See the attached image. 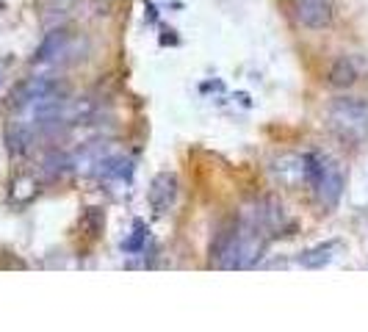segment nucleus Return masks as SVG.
Segmentation results:
<instances>
[{"mask_svg":"<svg viewBox=\"0 0 368 332\" xmlns=\"http://www.w3.org/2000/svg\"><path fill=\"white\" fill-rule=\"evenodd\" d=\"M144 241H147V230H144L141 222H136V230H133V235L127 241H122V249L125 252H141L144 249Z\"/></svg>","mask_w":368,"mask_h":332,"instance_id":"9","label":"nucleus"},{"mask_svg":"<svg viewBox=\"0 0 368 332\" xmlns=\"http://www.w3.org/2000/svg\"><path fill=\"white\" fill-rule=\"evenodd\" d=\"M338 252H341V241H324V244H319V246L305 249V252L297 257V263L305 266V269H324V266H330V263L338 257Z\"/></svg>","mask_w":368,"mask_h":332,"instance_id":"6","label":"nucleus"},{"mask_svg":"<svg viewBox=\"0 0 368 332\" xmlns=\"http://www.w3.org/2000/svg\"><path fill=\"white\" fill-rule=\"evenodd\" d=\"M302 164H305V180L313 186L319 203L324 208H335L341 203V194H343V172L341 166L321 155V153H308L302 155Z\"/></svg>","mask_w":368,"mask_h":332,"instance_id":"2","label":"nucleus"},{"mask_svg":"<svg viewBox=\"0 0 368 332\" xmlns=\"http://www.w3.org/2000/svg\"><path fill=\"white\" fill-rule=\"evenodd\" d=\"M72 53V34L69 31H53L42 47L36 50V64H64L66 55Z\"/></svg>","mask_w":368,"mask_h":332,"instance_id":"5","label":"nucleus"},{"mask_svg":"<svg viewBox=\"0 0 368 332\" xmlns=\"http://www.w3.org/2000/svg\"><path fill=\"white\" fill-rule=\"evenodd\" d=\"M327 122L341 142L360 144L368 139V103L360 97H335L327 108Z\"/></svg>","mask_w":368,"mask_h":332,"instance_id":"1","label":"nucleus"},{"mask_svg":"<svg viewBox=\"0 0 368 332\" xmlns=\"http://www.w3.org/2000/svg\"><path fill=\"white\" fill-rule=\"evenodd\" d=\"M293 9H297V20L313 31L327 28L332 20L330 0H293Z\"/></svg>","mask_w":368,"mask_h":332,"instance_id":"4","label":"nucleus"},{"mask_svg":"<svg viewBox=\"0 0 368 332\" xmlns=\"http://www.w3.org/2000/svg\"><path fill=\"white\" fill-rule=\"evenodd\" d=\"M330 84L332 86H338V89H346V86H352L354 81H357V66H354V61L349 58V55H341V58H335L332 61V66H330Z\"/></svg>","mask_w":368,"mask_h":332,"instance_id":"8","label":"nucleus"},{"mask_svg":"<svg viewBox=\"0 0 368 332\" xmlns=\"http://www.w3.org/2000/svg\"><path fill=\"white\" fill-rule=\"evenodd\" d=\"M147 199H150V208L164 216L177 199V177L172 172H161L153 183H150V191H147Z\"/></svg>","mask_w":368,"mask_h":332,"instance_id":"3","label":"nucleus"},{"mask_svg":"<svg viewBox=\"0 0 368 332\" xmlns=\"http://www.w3.org/2000/svg\"><path fill=\"white\" fill-rule=\"evenodd\" d=\"M95 172H97V177H106V180H130L133 161L125 155H103L100 164L95 166Z\"/></svg>","mask_w":368,"mask_h":332,"instance_id":"7","label":"nucleus"}]
</instances>
